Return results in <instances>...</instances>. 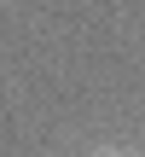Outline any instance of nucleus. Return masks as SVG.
Segmentation results:
<instances>
[{
  "mask_svg": "<svg viewBox=\"0 0 145 157\" xmlns=\"http://www.w3.org/2000/svg\"><path fill=\"white\" fill-rule=\"evenodd\" d=\"M93 157H128V151H93Z\"/></svg>",
  "mask_w": 145,
  "mask_h": 157,
  "instance_id": "obj_1",
  "label": "nucleus"
}]
</instances>
